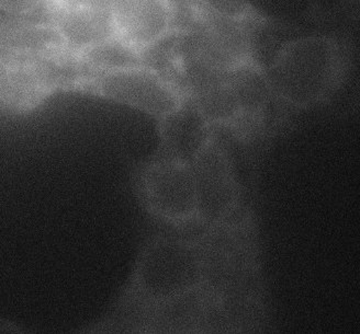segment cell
Segmentation results:
<instances>
[{
    "mask_svg": "<svg viewBox=\"0 0 360 334\" xmlns=\"http://www.w3.org/2000/svg\"><path fill=\"white\" fill-rule=\"evenodd\" d=\"M133 187L143 210L160 225L175 230L200 226L195 175L189 160L158 152L138 166Z\"/></svg>",
    "mask_w": 360,
    "mask_h": 334,
    "instance_id": "4",
    "label": "cell"
},
{
    "mask_svg": "<svg viewBox=\"0 0 360 334\" xmlns=\"http://www.w3.org/2000/svg\"><path fill=\"white\" fill-rule=\"evenodd\" d=\"M109 4L110 0H51L50 9L70 6H109Z\"/></svg>",
    "mask_w": 360,
    "mask_h": 334,
    "instance_id": "12",
    "label": "cell"
},
{
    "mask_svg": "<svg viewBox=\"0 0 360 334\" xmlns=\"http://www.w3.org/2000/svg\"><path fill=\"white\" fill-rule=\"evenodd\" d=\"M56 65L37 58L0 56V111L33 112L60 90L68 89V80Z\"/></svg>",
    "mask_w": 360,
    "mask_h": 334,
    "instance_id": "7",
    "label": "cell"
},
{
    "mask_svg": "<svg viewBox=\"0 0 360 334\" xmlns=\"http://www.w3.org/2000/svg\"><path fill=\"white\" fill-rule=\"evenodd\" d=\"M68 88L140 111L158 123L189 102L173 77L148 62L87 72L70 81Z\"/></svg>",
    "mask_w": 360,
    "mask_h": 334,
    "instance_id": "3",
    "label": "cell"
},
{
    "mask_svg": "<svg viewBox=\"0 0 360 334\" xmlns=\"http://www.w3.org/2000/svg\"><path fill=\"white\" fill-rule=\"evenodd\" d=\"M109 11L115 38L144 58L183 25L178 0H110Z\"/></svg>",
    "mask_w": 360,
    "mask_h": 334,
    "instance_id": "6",
    "label": "cell"
},
{
    "mask_svg": "<svg viewBox=\"0 0 360 334\" xmlns=\"http://www.w3.org/2000/svg\"><path fill=\"white\" fill-rule=\"evenodd\" d=\"M345 73L340 42L308 36L283 45L265 78L273 100L290 110H307L330 100Z\"/></svg>",
    "mask_w": 360,
    "mask_h": 334,
    "instance_id": "2",
    "label": "cell"
},
{
    "mask_svg": "<svg viewBox=\"0 0 360 334\" xmlns=\"http://www.w3.org/2000/svg\"><path fill=\"white\" fill-rule=\"evenodd\" d=\"M46 15L65 42L72 60L78 53L115 36L109 6L52 8Z\"/></svg>",
    "mask_w": 360,
    "mask_h": 334,
    "instance_id": "9",
    "label": "cell"
},
{
    "mask_svg": "<svg viewBox=\"0 0 360 334\" xmlns=\"http://www.w3.org/2000/svg\"><path fill=\"white\" fill-rule=\"evenodd\" d=\"M217 250L212 232L202 236L158 232L139 251L122 294L94 331H115L125 326H152L177 307L198 300L215 302Z\"/></svg>",
    "mask_w": 360,
    "mask_h": 334,
    "instance_id": "1",
    "label": "cell"
},
{
    "mask_svg": "<svg viewBox=\"0 0 360 334\" xmlns=\"http://www.w3.org/2000/svg\"><path fill=\"white\" fill-rule=\"evenodd\" d=\"M191 162L200 227H218L234 220L242 199L240 181L232 157L214 133Z\"/></svg>",
    "mask_w": 360,
    "mask_h": 334,
    "instance_id": "5",
    "label": "cell"
},
{
    "mask_svg": "<svg viewBox=\"0 0 360 334\" xmlns=\"http://www.w3.org/2000/svg\"><path fill=\"white\" fill-rule=\"evenodd\" d=\"M187 7L209 17L231 21L257 29L269 25L264 15L250 0H184Z\"/></svg>",
    "mask_w": 360,
    "mask_h": 334,
    "instance_id": "10",
    "label": "cell"
},
{
    "mask_svg": "<svg viewBox=\"0 0 360 334\" xmlns=\"http://www.w3.org/2000/svg\"><path fill=\"white\" fill-rule=\"evenodd\" d=\"M51 0H0V15L41 18L50 9Z\"/></svg>",
    "mask_w": 360,
    "mask_h": 334,
    "instance_id": "11",
    "label": "cell"
},
{
    "mask_svg": "<svg viewBox=\"0 0 360 334\" xmlns=\"http://www.w3.org/2000/svg\"><path fill=\"white\" fill-rule=\"evenodd\" d=\"M0 56L28 58L56 62L72 60L56 27L48 18L0 15Z\"/></svg>",
    "mask_w": 360,
    "mask_h": 334,
    "instance_id": "8",
    "label": "cell"
}]
</instances>
